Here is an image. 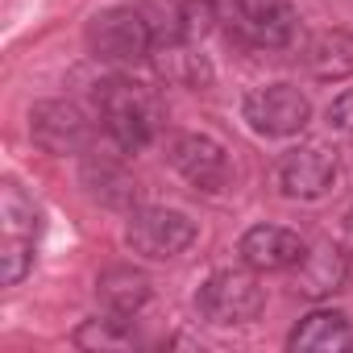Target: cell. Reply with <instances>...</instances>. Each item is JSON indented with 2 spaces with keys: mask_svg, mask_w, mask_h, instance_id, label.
<instances>
[{
  "mask_svg": "<svg viewBox=\"0 0 353 353\" xmlns=\"http://www.w3.org/2000/svg\"><path fill=\"white\" fill-rule=\"evenodd\" d=\"M88 46L104 63H141V59H150L154 46H158V30H154L150 9L117 5V9L96 13L88 21Z\"/></svg>",
  "mask_w": 353,
  "mask_h": 353,
  "instance_id": "obj_3",
  "label": "cell"
},
{
  "mask_svg": "<svg viewBox=\"0 0 353 353\" xmlns=\"http://www.w3.org/2000/svg\"><path fill=\"white\" fill-rule=\"evenodd\" d=\"M303 237L283 229V225H254L241 233L237 254L250 270L258 274H274V270H295V262L303 258Z\"/></svg>",
  "mask_w": 353,
  "mask_h": 353,
  "instance_id": "obj_10",
  "label": "cell"
},
{
  "mask_svg": "<svg viewBox=\"0 0 353 353\" xmlns=\"http://www.w3.org/2000/svg\"><path fill=\"white\" fill-rule=\"evenodd\" d=\"M170 166L200 192H221L229 183V154L204 133H183L170 145Z\"/></svg>",
  "mask_w": 353,
  "mask_h": 353,
  "instance_id": "obj_9",
  "label": "cell"
},
{
  "mask_svg": "<svg viewBox=\"0 0 353 353\" xmlns=\"http://www.w3.org/2000/svg\"><path fill=\"white\" fill-rule=\"evenodd\" d=\"M324 121H328L332 129H341V133H353V88H349V92H341V96L328 104Z\"/></svg>",
  "mask_w": 353,
  "mask_h": 353,
  "instance_id": "obj_20",
  "label": "cell"
},
{
  "mask_svg": "<svg viewBox=\"0 0 353 353\" xmlns=\"http://www.w3.org/2000/svg\"><path fill=\"white\" fill-rule=\"evenodd\" d=\"M75 345H83V349H129L133 345V332L125 328L121 316H108L104 312V320H88L75 332Z\"/></svg>",
  "mask_w": 353,
  "mask_h": 353,
  "instance_id": "obj_18",
  "label": "cell"
},
{
  "mask_svg": "<svg viewBox=\"0 0 353 353\" xmlns=\"http://www.w3.org/2000/svg\"><path fill=\"white\" fill-rule=\"evenodd\" d=\"M216 26L241 46L279 50L295 38L299 17L291 0H216Z\"/></svg>",
  "mask_w": 353,
  "mask_h": 353,
  "instance_id": "obj_2",
  "label": "cell"
},
{
  "mask_svg": "<svg viewBox=\"0 0 353 353\" xmlns=\"http://www.w3.org/2000/svg\"><path fill=\"white\" fill-rule=\"evenodd\" d=\"M303 63H307V71H312L316 79H324V83L349 79V75H353V34L328 30V34L312 38L307 50H303Z\"/></svg>",
  "mask_w": 353,
  "mask_h": 353,
  "instance_id": "obj_14",
  "label": "cell"
},
{
  "mask_svg": "<svg viewBox=\"0 0 353 353\" xmlns=\"http://www.w3.org/2000/svg\"><path fill=\"white\" fill-rule=\"evenodd\" d=\"M349 250L336 245V241H316L303 250V258L295 262V291L307 295V299H324L332 291H341L349 283Z\"/></svg>",
  "mask_w": 353,
  "mask_h": 353,
  "instance_id": "obj_11",
  "label": "cell"
},
{
  "mask_svg": "<svg viewBox=\"0 0 353 353\" xmlns=\"http://www.w3.org/2000/svg\"><path fill=\"white\" fill-rule=\"evenodd\" d=\"M0 229H5V241H38L42 229L34 200L13 179H5V188H0Z\"/></svg>",
  "mask_w": 353,
  "mask_h": 353,
  "instance_id": "obj_16",
  "label": "cell"
},
{
  "mask_svg": "<svg viewBox=\"0 0 353 353\" xmlns=\"http://www.w3.org/2000/svg\"><path fill=\"white\" fill-rule=\"evenodd\" d=\"M30 137L34 145H42L46 154H79L88 150V117L67 104V100H38L30 108Z\"/></svg>",
  "mask_w": 353,
  "mask_h": 353,
  "instance_id": "obj_7",
  "label": "cell"
},
{
  "mask_svg": "<svg viewBox=\"0 0 353 353\" xmlns=\"http://www.w3.org/2000/svg\"><path fill=\"white\" fill-rule=\"evenodd\" d=\"M96 104H100V121L108 129V137L133 154V150H145L158 133V121H162V108H158V96L133 79H104L100 92H96Z\"/></svg>",
  "mask_w": 353,
  "mask_h": 353,
  "instance_id": "obj_1",
  "label": "cell"
},
{
  "mask_svg": "<svg viewBox=\"0 0 353 353\" xmlns=\"http://www.w3.org/2000/svg\"><path fill=\"white\" fill-rule=\"evenodd\" d=\"M34 266V241H5L0 245V283L17 287Z\"/></svg>",
  "mask_w": 353,
  "mask_h": 353,
  "instance_id": "obj_19",
  "label": "cell"
},
{
  "mask_svg": "<svg viewBox=\"0 0 353 353\" xmlns=\"http://www.w3.org/2000/svg\"><path fill=\"white\" fill-rule=\"evenodd\" d=\"M345 229H349V237H353V208H349V216H345Z\"/></svg>",
  "mask_w": 353,
  "mask_h": 353,
  "instance_id": "obj_21",
  "label": "cell"
},
{
  "mask_svg": "<svg viewBox=\"0 0 353 353\" xmlns=\"http://www.w3.org/2000/svg\"><path fill=\"white\" fill-rule=\"evenodd\" d=\"M154 67H158V75L162 79H170V83H183V88H204L208 79H212V71H208V63L200 59V54H192V42H162V46H154Z\"/></svg>",
  "mask_w": 353,
  "mask_h": 353,
  "instance_id": "obj_15",
  "label": "cell"
},
{
  "mask_svg": "<svg viewBox=\"0 0 353 353\" xmlns=\"http://www.w3.org/2000/svg\"><path fill=\"white\" fill-rule=\"evenodd\" d=\"M96 299H100V307H104L108 316L129 320V316H137V312L145 307V299H150V279H145L141 270H133V266H108V270L96 279Z\"/></svg>",
  "mask_w": 353,
  "mask_h": 353,
  "instance_id": "obj_13",
  "label": "cell"
},
{
  "mask_svg": "<svg viewBox=\"0 0 353 353\" xmlns=\"http://www.w3.org/2000/svg\"><path fill=\"white\" fill-rule=\"evenodd\" d=\"M262 307H266V291L258 287V279L250 270H216L196 291V312L216 328L250 324V320H258Z\"/></svg>",
  "mask_w": 353,
  "mask_h": 353,
  "instance_id": "obj_4",
  "label": "cell"
},
{
  "mask_svg": "<svg viewBox=\"0 0 353 353\" xmlns=\"http://www.w3.org/2000/svg\"><path fill=\"white\" fill-rule=\"evenodd\" d=\"M245 121L262 137H295L312 121V104L291 83H266L245 96Z\"/></svg>",
  "mask_w": 353,
  "mask_h": 353,
  "instance_id": "obj_6",
  "label": "cell"
},
{
  "mask_svg": "<svg viewBox=\"0 0 353 353\" xmlns=\"http://www.w3.org/2000/svg\"><path fill=\"white\" fill-rule=\"evenodd\" d=\"M196 241V221L174 208H137L125 225V245L150 262H166Z\"/></svg>",
  "mask_w": 353,
  "mask_h": 353,
  "instance_id": "obj_5",
  "label": "cell"
},
{
  "mask_svg": "<svg viewBox=\"0 0 353 353\" xmlns=\"http://www.w3.org/2000/svg\"><path fill=\"white\" fill-rule=\"evenodd\" d=\"M336 183V154L324 145H299L287 150L279 162V188L291 200H320Z\"/></svg>",
  "mask_w": 353,
  "mask_h": 353,
  "instance_id": "obj_8",
  "label": "cell"
},
{
  "mask_svg": "<svg viewBox=\"0 0 353 353\" xmlns=\"http://www.w3.org/2000/svg\"><path fill=\"white\" fill-rule=\"evenodd\" d=\"M287 345L299 353H341V349H353V320L345 312H307L295 332L287 336Z\"/></svg>",
  "mask_w": 353,
  "mask_h": 353,
  "instance_id": "obj_12",
  "label": "cell"
},
{
  "mask_svg": "<svg viewBox=\"0 0 353 353\" xmlns=\"http://www.w3.org/2000/svg\"><path fill=\"white\" fill-rule=\"evenodd\" d=\"M83 179L92 183V196L96 200H104V204H129L133 196H137V183L129 179V174L112 162V158H92L88 166H83Z\"/></svg>",
  "mask_w": 353,
  "mask_h": 353,
  "instance_id": "obj_17",
  "label": "cell"
}]
</instances>
